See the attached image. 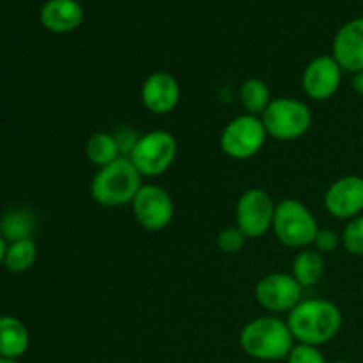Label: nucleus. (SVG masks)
I'll return each instance as SVG.
<instances>
[{
  "label": "nucleus",
  "instance_id": "f3484780",
  "mask_svg": "<svg viewBox=\"0 0 363 363\" xmlns=\"http://www.w3.org/2000/svg\"><path fill=\"white\" fill-rule=\"evenodd\" d=\"M35 225H38V218H35L34 211L23 208V206H18V208H11L9 211L4 213L0 218V236L7 243L28 240L34 236Z\"/></svg>",
  "mask_w": 363,
  "mask_h": 363
},
{
  "label": "nucleus",
  "instance_id": "9d476101",
  "mask_svg": "<svg viewBox=\"0 0 363 363\" xmlns=\"http://www.w3.org/2000/svg\"><path fill=\"white\" fill-rule=\"evenodd\" d=\"M130 206L133 209L135 220L151 233L167 229L176 215V206L169 191L152 183L142 184Z\"/></svg>",
  "mask_w": 363,
  "mask_h": 363
},
{
  "label": "nucleus",
  "instance_id": "412c9836",
  "mask_svg": "<svg viewBox=\"0 0 363 363\" xmlns=\"http://www.w3.org/2000/svg\"><path fill=\"white\" fill-rule=\"evenodd\" d=\"M35 259H38V245L34 238H28V240L7 243L4 266L11 273H25L34 266Z\"/></svg>",
  "mask_w": 363,
  "mask_h": 363
},
{
  "label": "nucleus",
  "instance_id": "20e7f679",
  "mask_svg": "<svg viewBox=\"0 0 363 363\" xmlns=\"http://www.w3.org/2000/svg\"><path fill=\"white\" fill-rule=\"evenodd\" d=\"M272 230L284 247L303 250L312 247L319 225L314 213L303 202L296 199H284L275 208Z\"/></svg>",
  "mask_w": 363,
  "mask_h": 363
},
{
  "label": "nucleus",
  "instance_id": "4be33fe9",
  "mask_svg": "<svg viewBox=\"0 0 363 363\" xmlns=\"http://www.w3.org/2000/svg\"><path fill=\"white\" fill-rule=\"evenodd\" d=\"M340 240H342V247L351 255L363 257V215L346 223L342 234H340Z\"/></svg>",
  "mask_w": 363,
  "mask_h": 363
},
{
  "label": "nucleus",
  "instance_id": "2eb2a0df",
  "mask_svg": "<svg viewBox=\"0 0 363 363\" xmlns=\"http://www.w3.org/2000/svg\"><path fill=\"white\" fill-rule=\"evenodd\" d=\"M43 27L55 34L77 30L84 21V7L77 0H48L39 11Z\"/></svg>",
  "mask_w": 363,
  "mask_h": 363
},
{
  "label": "nucleus",
  "instance_id": "6ab92c4d",
  "mask_svg": "<svg viewBox=\"0 0 363 363\" xmlns=\"http://www.w3.org/2000/svg\"><path fill=\"white\" fill-rule=\"evenodd\" d=\"M85 156L92 165L101 169V167L110 165L116 160L123 158V152L117 144L116 135L108 133V131H96L85 142Z\"/></svg>",
  "mask_w": 363,
  "mask_h": 363
},
{
  "label": "nucleus",
  "instance_id": "f257e3e1",
  "mask_svg": "<svg viewBox=\"0 0 363 363\" xmlns=\"http://www.w3.org/2000/svg\"><path fill=\"white\" fill-rule=\"evenodd\" d=\"M287 325L294 340L308 346H323L339 335L342 328V311L339 305L325 298L301 300L287 314Z\"/></svg>",
  "mask_w": 363,
  "mask_h": 363
},
{
  "label": "nucleus",
  "instance_id": "4468645a",
  "mask_svg": "<svg viewBox=\"0 0 363 363\" xmlns=\"http://www.w3.org/2000/svg\"><path fill=\"white\" fill-rule=\"evenodd\" d=\"M332 55L344 73L363 71V16L353 18L337 30L332 43Z\"/></svg>",
  "mask_w": 363,
  "mask_h": 363
},
{
  "label": "nucleus",
  "instance_id": "f03ea898",
  "mask_svg": "<svg viewBox=\"0 0 363 363\" xmlns=\"http://www.w3.org/2000/svg\"><path fill=\"white\" fill-rule=\"evenodd\" d=\"M296 340L286 319L273 314L252 319L240 333L241 350L250 358L261 362L286 360Z\"/></svg>",
  "mask_w": 363,
  "mask_h": 363
},
{
  "label": "nucleus",
  "instance_id": "c756f323",
  "mask_svg": "<svg viewBox=\"0 0 363 363\" xmlns=\"http://www.w3.org/2000/svg\"><path fill=\"white\" fill-rule=\"evenodd\" d=\"M332 363H351V362H346V360H339V362H332Z\"/></svg>",
  "mask_w": 363,
  "mask_h": 363
},
{
  "label": "nucleus",
  "instance_id": "f8f14e48",
  "mask_svg": "<svg viewBox=\"0 0 363 363\" xmlns=\"http://www.w3.org/2000/svg\"><path fill=\"white\" fill-rule=\"evenodd\" d=\"M323 202L333 218L350 222L363 215V177L344 176L335 179L326 190Z\"/></svg>",
  "mask_w": 363,
  "mask_h": 363
},
{
  "label": "nucleus",
  "instance_id": "dca6fc26",
  "mask_svg": "<svg viewBox=\"0 0 363 363\" xmlns=\"http://www.w3.org/2000/svg\"><path fill=\"white\" fill-rule=\"evenodd\" d=\"M30 346V333L27 325L14 315H0V357H23Z\"/></svg>",
  "mask_w": 363,
  "mask_h": 363
},
{
  "label": "nucleus",
  "instance_id": "aec40b11",
  "mask_svg": "<svg viewBox=\"0 0 363 363\" xmlns=\"http://www.w3.org/2000/svg\"><path fill=\"white\" fill-rule=\"evenodd\" d=\"M272 92H269L268 84L262 78L252 77L247 78L240 85V103L245 108V113L252 116H262L268 105L272 103Z\"/></svg>",
  "mask_w": 363,
  "mask_h": 363
},
{
  "label": "nucleus",
  "instance_id": "5701e85b",
  "mask_svg": "<svg viewBox=\"0 0 363 363\" xmlns=\"http://www.w3.org/2000/svg\"><path fill=\"white\" fill-rule=\"evenodd\" d=\"M248 238L241 233L238 225L225 227L220 230L218 238H216V247L223 252V254H238L245 248Z\"/></svg>",
  "mask_w": 363,
  "mask_h": 363
},
{
  "label": "nucleus",
  "instance_id": "b1692460",
  "mask_svg": "<svg viewBox=\"0 0 363 363\" xmlns=\"http://www.w3.org/2000/svg\"><path fill=\"white\" fill-rule=\"evenodd\" d=\"M287 363H328L321 350L315 346H308V344L296 342L291 353L286 358Z\"/></svg>",
  "mask_w": 363,
  "mask_h": 363
},
{
  "label": "nucleus",
  "instance_id": "a211bd4d",
  "mask_svg": "<svg viewBox=\"0 0 363 363\" xmlns=\"http://www.w3.org/2000/svg\"><path fill=\"white\" fill-rule=\"evenodd\" d=\"M291 275L300 282L303 289L315 286L325 275V255L319 254L314 247L298 250L291 266Z\"/></svg>",
  "mask_w": 363,
  "mask_h": 363
},
{
  "label": "nucleus",
  "instance_id": "cd10ccee",
  "mask_svg": "<svg viewBox=\"0 0 363 363\" xmlns=\"http://www.w3.org/2000/svg\"><path fill=\"white\" fill-rule=\"evenodd\" d=\"M6 250H7V241L0 236V266H4V259H6Z\"/></svg>",
  "mask_w": 363,
  "mask_h": 363
},
{
  "label": "nucleus",
  "instance_id": "0eeeda50",
  "mask_svg": "<svg viewBox=\"0 0 363 363\" xmlns=\"http://www.w3.org/2000/svg\"><path fill=\"white\" fill-rule=\"evenodd\" d=\"M268 133L259 116L240 113L225 124L220 135V149L223 155L236 162L254 158L264 147Z\"/></svg>",
  "mask_w": 363,
  "mask_h": 363
},
{
  "label": "nucleus",
  "instance_id": "7c9ffc66",
  "mask_svg": "<svg viewBox=\"0 0 363 363\" xmlns=\"http://www.w3.org/2000/svg\"><path fill=\"white\" fill-rule=\"evenodd\" d=\"M362 124H363V110H362Z\"/></svg>",
  "mask_w": 363,
  "mask_h": 363
},
{
  "label": "nucleus",
  "instance_id": "39448f33",
  "mask_svg": "<svg viewBox=\"0 0 363 363\" xmlns=\"http://www.w3.org/2000/svg\"><path fill=\"white\" fill-rule=\"evenodd\" d=\"M268 137L277 140H296L312 126V112L301 99L282 96L273 98L261 116Z\"/></svg>",
  "mask_w": 363,
  "mask_h": 363
},
{
  "label": "nucleus",
  "instance_id": "a878e982",
  "mask_svg": "<svg viewBox=\"0 0 363 363\" xmlns=\"http://www.w3.org/2000/svg\"><path fill=\"white\" fill-rule=\"evenodd\" d=\"M116 140H117V144H119V147H121V152H123V156H130V152L133 151V147H135V144H137V140H138V137H140V135H137L135 133L133 130H131V128H121L119 131H116Z\"/></svg>",
  "mask_w": 363,
  "mask_h": 363
},
{
  "label": "nucleus",
  "instance_id": "bb28decb",
  "mask_svg": "<svg viewBox=\"0 0 363 363\" xmlns=\"http://www.w3.org/2000/svg\"><path fill=\"white\" fill-rule=\"evenodd\" d=\"M351 87L357 92L358 96L363 98V71H358V73H353V78H351Z\"/></svg>",
  "mask_w": 363,
  "mask_h": 363
},
{
  "label": "nucleus",
  "instance_id": "423d86ee",
  "mask_svg": "<svg viewBox=\"0 0 363 363\" xmlns=\"http://www.w3.org/2000/svg\"><path fill=\"white\" fill-rule=\"evenodd\" d=\"M176 156V137L167 130H152L138 137L128 158L142 177H160L172 167Z\"/></svg>",
  "mask_w": 363,
  "mask_h": 363
},
{
  "label": "nucleus",
  "instance_id": "6e6552de",
  "mask_svg": "<svg viewBox=\"0 0 363 363\" xmlns=\"http://www.w3.org/2000/svg\"><path fill=\"white\" fill-rule=\"evenodd\" d=\"M277 204L272 195L262 188H250L243 191L236 202V223L248 240H257L272 230Z\"/></svg>",
  "mask_w": 363,
  "mask_h": 363
},
{
  "label": "nucleus",
  "instance_id": "393cba45",
  "mask_svg": "<svg viewBox=\"0 0 363 363\" xmlns=\"http://www.w3.org/2000/svg\"><path fill=\"white\" fill-rule=\"evenodd\" d=\"M339 245H342L339 234L332 229H319L315 234V240L312 243V247L319 252V254H333V252L339 248Z\"/></svg>",
  "mask_w": 363,
  "mask_h": 363
},
{
  "label": "nucleus",
  "instance_id": "ddd939ff",
  "mask_svg": "<svg viewBox=\"0 0 363 363\" xmlns=\"http://www.w3.org/2000/svg\"><path fill=\"white\" fill-rule=\"evenodd\" d=\"M142 105L156 116H167L181 101V85L169 71H155L140 87Z\"/></svg>",
  "mask_w": 363,
  "mask_h": 363
},
{
  "label": "nucleus",
  "instance_id": "9b49d317",
  "mask_svg": "<svg viewBox=\"0 0 363 363\" xmlns=\"http://www.w3.org/2000/svg\"><path fill=\"white\" fill-rule=\"evenodd\" d=\"M344 69L333 55H319L307 64L301 74V87L312 101H326L339 92Z\"/></svg>",
  "mask_w": 363,
  "mask_h": 363
},
{
  "label": "nucleus",
  "instance_id": "7ed1b4c3",
  "mask_svg": "<svg viewBox=\"0 0 363 363\" xmlns=\"http://www.w3.org/2000/svg\"><path fill=\"white\" fill-rule=\"evenodd\" d=\"M142 176L130 158L116 160L96 170L91 181V197L103 208H121L131 204L142 188Z\"/></svg>",
  "mask_w": 363,
  "mask_h": 363
},
{
  "label": "nucleus",
  "instance_id": "1a4fd4ad",
  "mask_svg": "<svg viewBox=\"0 0 363 363\" xmlns=\"http://www.w3.org/2000/svg\"><path fill=\"white\" fill-rule=\"evenodd\" d=\"M255 300L269 314H289L301 300L303 287L291 273H268L255 284Z\"/></svg>",
  "mask_w": 363,
  "mask_h": 363
},
{
  "label": "nucleus",
  "instance_id": "c85d7f7f",
  "mask_svg": "<svg viewBox=\"0 0 363 363\" xmlns=\"http://www.w3.org/2000/svg\"><path fill=\"white\" fill-rule=\"evenodd\" d=\"M0 363H20V362H18V360H13V358L0 357Z\"/></svg>",
  "mask_w": 363,
  "mask_h": 363
}]
</instances>
